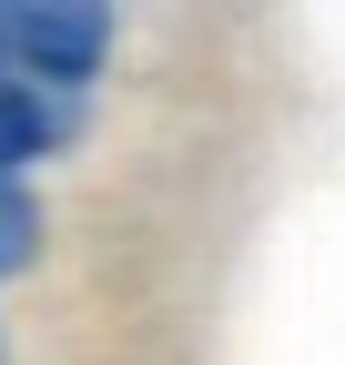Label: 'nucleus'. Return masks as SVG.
<instances>
[{
	"mask_svg": "<svg viewBox=\"0 0 345 365\" xmlns=\"http://www.w3.org/2000/svg\"><path fill=\"white\" fill-rule=\"evenodd\" d=\"M31 81H92L102 51H112V11H92V0H41V11L11 21Z\"/></svg>",
	"mask_w": 345,
	"mask_h": 365,
	"instance_id": "nucleus-1",
	"label": "nucleus"
}]
</instances>
